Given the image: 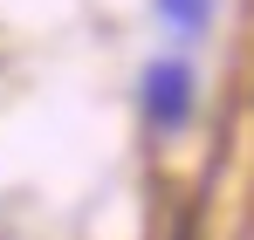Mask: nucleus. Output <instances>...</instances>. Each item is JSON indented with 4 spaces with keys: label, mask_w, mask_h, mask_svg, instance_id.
I'll use <instances>...</instances> for the list:
<instances>
[{
    "label": "nucleus",
    "mask_w": 254,
    "mask_h": 240,
    "mask_svg": "<svg viewBox=\"0 0 254 240\" xmlns=\"http://www.w3.org/2000/svg\"><path fill=\"white\" fill-rule=\"evenodd\" d=\"M186 110H192V76L179 62H151L144 69V117L158 123V130H179Z\"/></svg>",
    "instance_id": "f257e3e1"
},
{
    "label": "nucleus",
    "mask_w": 254,
    "mask_h": 240,
    "mask_svg": "<svg viewBox=\"0 0 254 240\" xmlns=\"http://www.w3.org/2000/svg\"><path fill=\"white\" fill-rule=\"evenodd\" d=\"M151 7H158V21H172L179 35H199L213 21V0H151Z\"/></svg>",
    "instance_id": "f03ea898"
}]
</instances>
